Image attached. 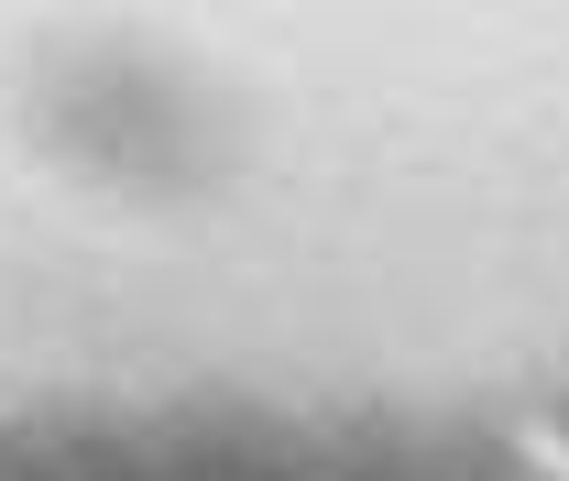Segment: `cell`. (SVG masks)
Instances as JSON below:
<instances>
[{"mask_svg": "<svg viewBox=\"0 0 569 481\" xmlns=\"http://www.w3.org/2000/svg\"><path fill=\"white\" fill-rule=\"evenodd\" d=\"M515 460H526V481H569V427L559 415H526L515 427Z\"/></svg>", "mask_w": 569, "mask_h": 481, "instance_id": "6da1fadb", "label": "cell"}]
</instances>
